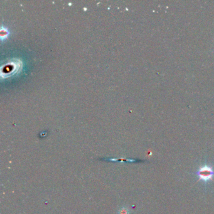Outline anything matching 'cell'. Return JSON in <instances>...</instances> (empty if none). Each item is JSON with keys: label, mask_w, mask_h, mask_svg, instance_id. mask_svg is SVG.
<instances>
[{"label": "cell", "mask_w": 214, "mask_h": 214, "mask_svg": "<svg viewBox=\"0 0 214 214\" xmlns=\"http://www.w3.org/2000/svg\"><path fill=\"white\" fill-rule=\"evenodd\" d=\"M195 175L198 177V180L204 182L206 185L208 182L213 180L214 178V170L212 166L205 164L198 168L195 173Z\"/></svg>", "instance_id": "6da1fadb"}, {"label": "cell", "mask_w": 214, "mask_h": 214, "mask_svg": "<svg viewBox=\"0 0 214 214\" xmlns=\"http://www.w3.org/2000/svg\"><path fill=\"white\" fill-rule=\"evenodd\" d=\"M118 214H130V211L129 208L127 207H122L121 208L119 211H118Z\"/></svg>", "instance_id": "7a4b0ae2"}]
</instances>
